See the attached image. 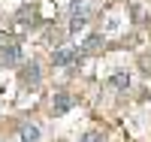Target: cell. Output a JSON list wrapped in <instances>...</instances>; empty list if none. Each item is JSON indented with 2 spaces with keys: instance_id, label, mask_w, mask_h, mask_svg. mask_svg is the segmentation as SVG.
<instances>
[{
  "instance_id": "obj_1",
  "label": "cell",
  "mask_w": 151,
  "mask_h": 142,
  "mask_svg": "<svg viewBox=\"0 0 151 142\" xmlns=\"http://www.w3.org/2000/svg\"><path fill=\"white\" fill-rule=\"evenodd\" d=\"M79 61H82L79 48H55L52 51V63L55 67H70V63H79Z\"/></svg>"
},
{
  "instance_id": "obj_2",
  "label": "cell",
  "mask_w": 151,
  "mask_h": 142,
  "mask_svg": "<svg viewBox=\"0 0 151 142\" xmlns=\"http://www.w3.org/2000/svg\"><path fill=\"white\" fill-rule=\"evenodd\" d=\"M0 61L9 63V67H15V63H24V48L18 43H6L3 48H0Z\"/></svg>"
},
{
  "instance_id": "obj_3",
  "label": "cell",
  "mask_w": 151,
  "mask_h": 142,
  "mask_svg": "<svg viewBox=\"0 0 151 142\" xmlns=\"http://www.w3.org/2000/svg\"><path fill=\"white\" fill-rule=\"evenodd\" d=\"M91 9H94V0H73L70 15H73V21H88Z\"/></svg>"
},
{
  "instance_id": "obj_4",
  "label": "cell",
  "mask_w": 151,
  "mask_h": 142,
  "mask_svg": "<svg viewBox=\"0 0 151 142\" xmlns=\"http://www.w3.org/2000/svg\"><path fill=\"white\" fill-rule=\"evenodd\" d=\"M70 109H73V97L67 91H58L52 97V115H67Z\"/></svg>"
},
{
  "instance_id": "obj_5",
  "label": "cell",
  "mask_w": 151,
  "mask_h": 142,
  "mask_svg": "<svg viewBox=\"0 0 151 142\" xmlns=\"http://www.w3.org/2000/svg\"><path fill=\"white\" fill-rule=\"evenodd\" d=\"M40 79H42V70H40V63H27V67L21 70V82L27 85V88L40 85Z\"/></svg>"
},
{
  "instance_id": "obj_6",
  "label": "cell",
  "mask_w": 151,
  "mask_h": 142,
  "mask_svg": "<svg viewBox=\"0 0 151 142\" xmlns=\"http://www.w3.org/2000/svg\"><path fill=\"white\" fill-rule=\"evenodd\" d=\"M18 139L21 142H40V127H36V124H24L18 130Z\"/></svg>"
},
{
  "instance_id": "obj_7",
  "label": "cell",
  "mask_w": 151,
  "mask_h": 142,
  "mask_svg": "<svg viewBox=\"0 0 151 142\" xmlns=\"http://www.w3.org/2000/svg\"><path fill=\"white\" fill-rule=\"evenodd\" d=\"M109 85H112V88H118V91H124V88H130V76H127V73H112Z\"/></svg>"
},
{
  "instance_id": "obj_8",
  "label": "cell",
  "mask_w": 151,
  "mask_h": 142,
  "mask_svg": "<svg viewBox=\"0 0 151 142\" xmlns=\"http://www.w3.org/2000/svg\"><path fill=\"white\" fill-rule=\"evenodd\" d=\"M18 21H21V24H40V15H36V9H27V6H24V9L18 12Z\"/></svg>"
},
{
  "instance_id": "obj_9",
  "label": "cell",
  "mask_w": 151,
  "mask_h": 142,
  "mask_svg": "<svg viewBox=\"0 0 151 142\" xmlns=\"http://www.w3.org/2000/svg\"><path fill=\"white\" fill-rule=\"evenodd\" d=\"M100 45H103V36H100V33H91V36H88V43H85V48H82V55H85V51H97Z\"/></svg>"
},
{
  "instance_id": "obj_10",
  "label": "cell",
  "mask_w": 151,
  "mask_h": 142,
  "mask_svg": "<svg viewBox=\"0 0 151 142\" xmlns=\"http://www.w3.org/2000/svg\"><path fill=\"white\" fill-rule=\"evenodd\" d=\"M79 142H103V136H100L97 130H88V133H85V136H82Z\"/></svg>"
}]
</instances>
